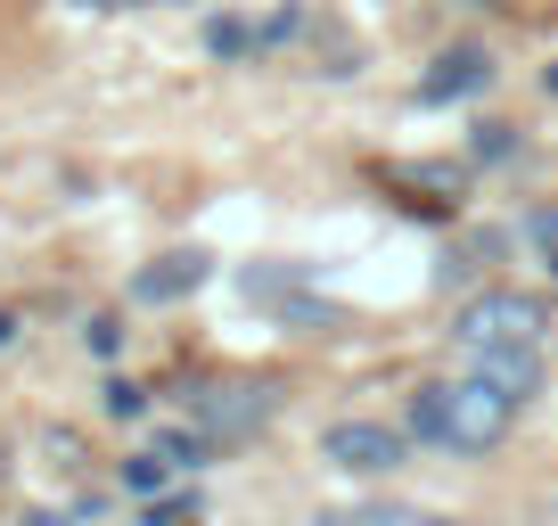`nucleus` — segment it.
<instances>
[{"label": "nucleus", "mask_w": 558, "mask_h": 526, "mask_svg": "<svg viewBox=\"0 0 558 526\" xmlns=\"http://www.w3.org/2000/svg\"><path fill=\"white\" fill-rule=\"evenodd\" d=\"M271 386H206L197 395V428H206L214 444H239V437H255L263 420H271Z\"/></svg>", "instance_id": "20e7f679"}, {"label": "nucleus", "mask_w": 558, "mask_h": 526, "mask_svg": "<svg viewBox=\"0 0 558 526\" xmlns=\"http://www.w3.org/2000/svg\"><path fill=\"white\" fill-rule=\"evenodd\" d=\"M509 395L476 370V379H452L444 386V453H493V444L509 437Z\"/></svg>", "instance_id": "f257e3e1"}, {"label": "nucleus", "mask_w": 558, "mask_h": 526, "mask_svg": "<svg viewBox=\"0 0 558 526\" xmlns=\"http://www.w3.org/2000/svg\"><path fill=\"white\" fill-rule=\"evenodd\" d=\"M485 379L501 386L509 404H525V395L542 386V354H534V346H493V354H485Z\"/></svg>", "instance_id": "0eeeda50"}, {"label": "nucleus", "mask_w": 558, "mask_h": 526, "mask_svg": "<svg viewBox=\"0 0 558 526\" xmlns=\"http://www.w3.org/2000/svg\"><path fill=\"white\" fill-rule=\"evenodd\" d=\"M140 526H190V502H157V510H148Z\"/></svg>", "instance_id": "4468645a"}, {"label": "nucleus", "mask_w": 558, "mask_h": 526, "mask_svg": "<svg viewBox=\"0 0 558 526\" xmlns=\"http://www.w3.org/2000/svg\"><path fill=\"white\" fill-rule=\"evenodd\" d=\"M485 83H493V58L476 50V41H460V50H444V58H436V74L418 83V99L444 107V99H469V91H485Z\"/></svg>", "instance_id": "423d86ee"}, {"label": "nucleus", "mask_w": 558, "mask_h": 526, "mask_svg": "<svg viewBox=\"0 0 558 526\" xmlns=\"http://www.w3.org/2000/svg\"><path fill=\"white\" fill-rule=\"evenodd\" d=\"M165 477H173V469H165L157 453H132V461H123V493H165Z\"/></svg>", "instance_id": "9b49d317"}, {"label": "nucleus", "mask_w": 558, "mask_h": 526, "mask_svg": "<svg viewBox=\"0 0 558 526\" xmlns=\"http://www.w3.org/2000/svg\"><path fill=\"white\" fill-rule=\"evenodd\" d=\"M534 330H542V304L518 297V288H493V297H476L469 313L452 321V337H460V346H476V354H493V346H534Z\"/></svg>", "instance_id": "f03ea898"}, {"label": "nucleus", "mask_w": 558, "mask_h": 526, "mask_svg": "<svg viewBox=\"0 0 558 526\" xmlns=\"http://www.w3.org/2000/svg\"><path fill=\"white\" fill-rule=\"evenodd\" d=\"M550 91H558V67H550Z\"/></svg>", "instance_id": "6ab92c4d"}, {"label": "nucleus", "mask_w": 558, "mask_h": 526, "mask_svg": "<svg viewBox=\"0 0 558 526\" xmlns=\"http://www.w3.org/2000/svg\"><path fill=\"white\" fill-rule=\"evenodd\" d=\"M99 404H107V420H140V411H148V395H140L132 379H107V386H99Z\"/></svg>", "instance_id": "f8f14e48"}, {"label": "nucleus", "mask_w": 558, "mask_h": 526, "mask_svg": "<svg viewBox=\"0 0 558 526\" xmlns=\"http://www.w3.org/2000/svg\"><path fill=\"white\" fill-rule=\"evenodd\" d=\"M206 453H214L206 428H165V437H157V461H165V469H206Z\"/></svg>", "instance_id": "6e6552de"}, {"label": "nucleus", "mask_w": 558, "mask_h": 526, "mask_svg": "<svg viewBox=\"0 0 558 526\" xmlns=\"http://www.w3.org/2000/svg\"><path fill=\"white\" fill-rule=\"evenodd\" d=\"M83 346H90V354H99V362H107V354L123 346V330H116V321H90V330H83Z\"/></svg>", "instance_id": "ddd939ff"}, {"label": "nucleus", "mask_w": 558, "mask_h": 526, "mask_svg": "<svg viewBox=\"0 0 558 526\" xmlns=\"http://www.w3.org/2000/svg\"><path fill=\"white\" fill-rule=\"evenodd\" d=\"M411 437L444 444V386H418V404H411Z\"/></svg>", "instance_id": "9d476101"}, {"label": "nucleus", "mask_w": 558, "mask_h": 526, "mask_svg": "<svg viewBox=\"0 0 558 526\" xmlns=\"http://www.w3.org/2000/svg\"><path fill=\"white\" fill-rule=\"evenodd\" d=\"M402 453H411V437L386 428V420H337L329 437H320V461H337V469H353V477L402 469Z\"/></svg>", "instance_id": "7ed1b4c3"}, {"label": "nucleus", "mask_w": 558, "mask_h": 526, "mask_svg": "<svg viewBox=\"0 0 558 526\" xmlns=\"http://www.w3.org/2000/svg\"><path fill=\"white\" fill-rule=\"evenodd\" d=\"M320 526H362V518H320Z\"/></svg>", "instance_id": "f3484780"}, {"label": "nucleus", "mask_w": 558, "mask_h": 526, "mask_svg": "<svg viewBox=\"0 0 558 526\" xmlns=\"http://www.w3.org/2000/svg\"><path fill=\"white\" fill-rule=\"evenodd\" d=\"M25 526H74V518H50V510H34V518H25Z\"/></svg>", "instance_id": "2eb2a0df"}, {"label": "nucleus", "mask_w": 558, "mask_h": 526, "mask_svg": "<svg viewBox=\"0 0 558 526\" xmlns=\"http://www.w3.org/2000/svg\"><path fill=\"white\" fill-rule=\"evenodd\" d=\"M9 337H17V313H0V346H9Z\"/></svg>", "instance_id": "dca6fc26"}, {"label": "nucleus", "mask_w": 558, "mask_h": 526, "mask_svg": "<svg viewBox=\"0 0 558 526\" xmlns=\"http://www.w3.org/2000/svg\"><path fill=\"white\" fill-rule=\"evenodd\" d=\"M255 41H263V34H255V25H239V17H214V25H206V50H214V58H246Z\"/></svg>", "instance_id": "1a4fd4ad"}, {"label": "nucleus", "mask_w": 558, "mask_h": 526, "mask_svg": "<svg viewBox=\"0 0 558 526\" xmlns=\"http://www.w3.org/2000/svg\"><path fill=\"white\" fill-rule=\"evenodd\" d=\"M206 272H214V263L197 255V247H181V255H157L148 272H132V297L140 304H181V297L206 288Z\"/></svg>", "instance_id": "39448f33"}, {"label": "nucleus", "mask_w": 558, "mask_h": 526, "mask_svg": "<svg viewBox=\"0 0 558 526\" xmlns=\"http://www.w3.org/2000/svg\"><path fill=\"white\" fill-rule=\"evenodd\" d=\"M83 9H116V0H83Z\"/></svg>", "instance_id": "a211bd4d"}]
</instances>
